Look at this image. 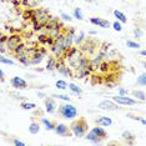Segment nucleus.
<instances>
[{
    "mask_svg": "<svg viewBox=\"0 0 146 146\" xmlns=\"http://www.w3.org/2000/svg\"><path fill=\"white\" fill-rule=\"evenodd\" d=\"M69 127H70L72 135L78 136V137H84L86 135V132L89 131V124L85 117H79L76 120L72 119V122Z\"/></svg>",
    "mask_w": 146,
    "mask_h": 146,
    "instance_id": "1",
    "label": "nucleus"
},
{
    "mask_svg": "<svg viewBox=\"0 0 146 146\" xmlns=\"http://www.w3.org/2000/svg\"><path fill=\"white\" fill-rule=\"evenodd\" d=\"M58 114L61 119H65V120H72V119L78 117L79 111L78 109L75 108L72 104H69V102H62L58 106Z\"/></svg>",
    "mask_w": 146,
    "mask_h": 146,
    "instance_id": "2",
    "label": "nucleus"
},
{
    "mask_svg": "<svg viewBox=\"0 0 146 146\" xmlns=\"http://www.w3.org/2000/svg\"><path fill=\"white\" fill-rule=\"evenodd\" d=\"M84 137L88 139L89 141L94 142V144H101L105 139H108V132H106L104 127L98 125L96 127H92L89 132H86V135Z\"/></svg>",
    "mask_w": 146,
    "mask_h": 146,
    "instance_id": "3",
    "label": "nucleus"
},
{
    "mask_svg": "<svg viewBox=\"0 0 146 146\" xmlns=\"http://www.w3.org/2000/svg\"><path fill=\"white\" fill-rule=\"evenodd\" d=\"M51 51L55 54V56L60 58L64 52V33L59 34L54 39V42L51 44Z\"/></svg>",
    "mask_w": 146,
    "mask_h": 146,
    "instance_id": "4",
    "label": "nucleus"
},
{
    "mask_svg": "<svg viewBox=\"0 0 146 146\" xmlns=\"http://www.w3.org/2000/svg\"><path fill=\"white\" fill-rule=\"evenodd\" d=\"M50 18L51 16L49 15L48 10H45V9H38V10H35V15L33 18V21H38L41 25H45Z\"/></svg>",
    "mask_w": 146,
    "mask_h": 146,
    "instance_id": "5",
    "label": "nucleus"
},
{
    "mask_svg": "<svg viewBox=\"0 0 146 146\" xmlns=\"http://www.w3.org/2000/svg\"><path fill=\"white\" fill-rule=\"evenodd\" d=\"M112 101H115L116 104L119 105H126V106H132V105H136L137 101L132 98H129L127 95H116V96H112Z\"/></svg>",
    "mask_w": 146,
    "mask_h": 146,
    "instance_id": "6",
    "label": "nucleus"
},
{
    "mask_svg": "<svg viewBox=\"0 0 146 146\" xmlns=\"http://www.w3.org/2000/svg\"><path fill=\"white\" fill-rule=\"evenodd\" d=\"M74 35H75V30L74 28H70L68 30H65L64 33V50H68L69 48H71L74 44Z\"/></svg>",
    "mask_w": 146,
    "mask_h": 146,
    "instance_id": "7",
    "label": "nucleus"
},
{
    "mask_svg": "<svg viewBox=\"0 0 146 146\" xmlns=\"http://www.w3.org/2000/svg\"><path fill=\"white\" fill-rule=\"evenodd\" d=\"M54 131L59 136H62V137H71L72 136V132L70 130V127L65 124H56L55 127H54Z\"/></svg>",
    "mask_w": 146,
    "mask_h": 146,
    "instance_id": "8",
    "label": "nucleus"
},
{
    "mask_svg": "<svg viewBox=\"0 0 146 146\" xmlns=\"http://www.w3.org/2000/svg\"><path fill=\"white\" fill-rule=\"evenodd\" d=\"M21 44V36L20 35H11L8 38V40L5 42V46L8 48V50L10 51H14V49L16 48L18 45Z\"/></svg>",
    "mask_w": 146,
    "mask_h": 146,
    "instance_id": "9",
    "label": "nucleus"
},
{
    "mask_svg": "<svg viewBox=\"0 0 146 146\" xmlns=\"http://www.w3.org/2000/svg\"><path fill=\"white\" fill-rule=\"evenodd\" d=\"M98 108L101 109V110H105V111H116L120 109L119 108V104H116V102L112 100H104V101L99 102Z\"/></svg>",
    "mask_w": 146,
    "mask_h": 146,
    "instance_id": "10",
    "label": "nucleus"
},
{
    "mask_svg": "<svg viewBox=\"0 0 146 146\" xmlns=\"http://www.w3.org/2000/svg\"><path fill=\"white\" fill-rule=\"evenodd\" d=\"M10 84L13 88L18 89V90H25V89H28V82L23 78H20V76H14V78H11Z\"/></svg>",
    "mask_w": 146,
    "mask_h": 146,
    "instance_id": "11",
    "label": "nucleus"
},
{
    "mask_svg": "<svg viewBox=\"0 0 146 146\" xmlns=\"http://www.w3.org/2000/svg\"><path fill=\"white\" fill-rule=\"evenodd\" d=\"M44 105H45V111L48 112V114H55L56 112L58 105H56V102H55V100L52 98H48V96H45Z\"/></svg>",
    "mask_w": 146,
    "mask_h": 146,
    "instance_id": "12",
    "label": "nucleus"
},
{
    "mask_svg": "<svg viewBox=\"0 0 146 146\" xmlns=\"http://www.w3.org/2000/svg\"><path fill=\"white\" fill-rule=\"evenodd\" d=\"M90 23L91 24H94L96 26H100V28L102 29H109L111 26L110 21L106 20V19H102V18H96V16H94V18H90Z\"/></svg>",
    "mask_w": 146,
    "mask_h": 146,
    "instance_id": "13",
    "label": "nucleus"
},
{
    "mask_svg": "<svg viewBox=\"0 0 146 146\" xmlns=\"http://www.w3.org/2000/svg\"><path fill=\"white\" fill-rule=\"evenodd\" d=\"M44 58V51H39V50H34V52L30 56V65H38L42 61Z\"/></svg>",
    "mask_w": 146,
    "mask_h": 146,
    "instance_id": "14",
    "label": "nucleus"
},
{
    "mask_svg": "<svg viewBox=\"0 0 146 146\" xmlns=\"http://www.w3.org/2000/svg\"><path fill=\"white\" fill-rule=\"evenodd\" d=\"M95 122L96 125H100L102 127H108V126H110L112 124V120L110 117H108V116H98Z\"/></svg>",
    "mask_w": 146,
    "mask_h": 146,
    "instance_id": "15",
    "label": "nucleus"
},
{
    "mask_svg": "<svg viewBox=\"0 0 146 146\" xmlns=\"http://www.w3.org/2000/svg\"><path fill=\"white\" fill-rule=\"evenodd\" d=\"M121 137L124 139V141L127 145H132L135 142L136 136L132 134V132H130V131H124V132H122V135H121Z\"/></svg>",
    "mask_w": 146,
    "mask_h": 146,
    "instance_id": "16",
    "label": "nucleus"
},
{
    "mask_svg": "<svg viewBox=\"0 0 146 146\" xmlns=\"http://www.w3.org/2000/svg\"><path fill=\"white\" fill-rule=\"evenodd\" d=\"M41 124L45 126L46 130L51 131V130H54L56 122H55V121H52V120H49V119H46V117H41Z\"/></svg>",
    "mask_w": 146,
    "mask_h": 146,
    "instance_id": "17",
    "label": "nucleus"
},
{
    "mask_svg": "<svg viewBox=\"0 0 146 146\" xmlns=\"http://www.w3.org/2000/svg\"><path fill=\"white\" fill-rule=\"evenodd\" d=\"M68 89L72 92V94H75V95H78V96L82 95V89L80 88V86H78L76 84H74V82H70V84H68Z\"/></svg>",
    "mask_w": 146,
    "mask_h": 146,
    "instance_id": "18",
    "label": "nucleus"
},
{
    "mask_svg": "<svg viewBox=\"0 0 146 146\" xmlns=\"http://www.w3.org/2000/svg\"><path fill=\"white\" fill-rule=\"evenodd\" d=\"M28 130H29V132H30V134H33V135L38 134V132L40 131V124H39L38 121H33L31 124L29 125Z\"/></svg>",
    "mask_w": 146,
    "mask_h": 146,
    "instance_id": "19",
    "label": "nucleus"
},
{
    "mask_svg": "<svg viewBox=\"0 0 146 146\" xmlns=\"http://www.w3.org/2000/svg\"><path fill=\"white\" fill-rule=\"evenodd\" d=\"M114 16L117 19V21L121 23V24H126V23H127V18L125 16L124 13H121L119 10H114Z\"/></svg>",
    "mask_w": 146,
    "mask_h": 146,
    "instance_id": "20",
    "label": "nucleus"
},
{
    "mask_svg": "<svg viewBox=\"0 0 146 146\" xmlns=\"http://www.w3.org/2000/svg\"><path fill=\"white\" fill-rule=\"evenodd\" d=\"M56 66V58L55 56H50L48 60V64H46V70L48 71H52Z\"/></svg>",
    "mask_w": 146,
    "mask_h": 146,
    "instance_id": "21",
    "label": "nucleus"
},
{
    "mask_svg": "<svg viewBox=\"0 0 146 146\" xmlns=\"http://www.w3.org/2000/svg\"><path fill=\"white\" fill-rule=\"evenodd\" d=\"M61 28H62V26H56V28H52V29H50V30H48V35L50 36V38L55 39V38H56V36H58L59 34H61V33H60Z\"/></svg>",
    "mask_w": 146,
    "mask_h": 146,
    "instance_id": "22",
    "label": "nucleus"
},
{
    "mask_svg": "<svg viewBox=\"0 0 146 146\" xmlns=\"http://www.w3.org/2000/svg\"><path fill=\"white\" fill-rule=\"evenodd\" d=\"M26 52H28V48H25V45L23 42L14 49V54L16 55H23V54H26Z\"/></svg>",
    "mask_w": 146,
    "mask_h": 146,
    "instance_id": "23",
    "label": "nucleus"
},
{
    "mask_svg": "<svg viewBox=\"0 0 146 146\" xmlns=\"http://www.w3.org/2000/svg\"><path fill=\"white\" fill-rule=\"evenodd\" d=\"M35 15V10L31 8H28V10L24 11V14H23V18L25 19V20H28V19H33Z\"/></svg>",
    "mask_w": 146,
    "mask_h": 146,
    "instance_id": "24",
    "label": "nucleus"
},
{
    "mask_svg": "<svg viewBox=\"0 0 146 146\" xmlns=\"http://www.w3.org/2000/svg\"><path fill=\"white\" fill-rule=\"evenodd\" d=\"M131 94H132L134 98L139 99V100H141V101H145V92L142 90H134Z\"/></svg>",
    "mask_w": 146,
    "mask_h": 146,
    "instance_id": "25",
    "label": "nucleus"
},
{
    "mask_svg": "<svg viewBox=\"0 0 146 146\" xmlns=\"http://www.w3.org/2000/svg\"><path fill=\"white\" fill-rule=\"evenodd\" d=\"M84 40H85V33H84V31H80V33H79V36H78V35H74V41H75L78 45H80Z\"/></svg>",
    "mask_w": 146,
    "mask_h": 146,
    "instance_id": "26",
    "label": "nucleus"
},
{
    "mask_svg": "<svg viewBox=\"0 0 146 146\" xmlns=\"http://www.w3.org/2000/svg\"><path fill=\"white\" fill-rule=\"evenodd\" d=\"M18 60L20 61L24 66H29V65H30V60H29L28 56H26L25 54H23V55H18Z\"/></svg>",
    "mask_w": 146,
    "mask_h": 146,
    "instance_id": "27",
    "label": "nucleus"
},
{
    "mask_svg": "<svg viewBox=\"0 0 146 146\" xmlns=\"http://www.w3.org/2000/svg\"><path fill=\"white\" fill-rule=\"evenodd\" d=\"M20 108L23 109V110H33V109L36 108V105L33 104V102H21Z\"/></svg>",
    "mask_w": 146,
    "mask_h": 146,
    "instance_id": "28",
    "label": "nucleus"
},
{
    "mask_svg": "<svg viewBox=\"0 0 146 146\" xmlns=\"http://www.w3.org/2000/svg\"><path fill=\"white\" fill-rule=\"evenodd\" d=\"M55 86L58 89H60V90H66L68 89V82L65 80H58L55 82Z\"/></svg>",
    "mask_w": 146,
    "mask_h": 146,
    "instance_id": "29",
    "label": "nucleus"
},
{
    "mask_svg": "<svg viewBox=\"0 0 146 146\" xmlns=\"http://www.w3.org/2000/svg\"><path fill=\"white\" fill-rule=\"evenodd\" d=\"M74 18H76L78 20H84V16H82V13H81V9L80 8H75L74 9Z\"/></svg>",
    "mask_w": 146,
    "mask_h": 146,
    "instance_id": "30",
    "label": "nucleus"
},
{
    "mask_svg": "<svg viewBox=\"0 0 146 146\" xmlns=\"http://www.w3.org/2000/svg\"><path fill=\"white\" fill-rule=\"evenodd\" d=\"M0 62L1 64H5V65H14L15 62L10 60V59H8V58H5V56H3L1 54H0Z\"/></svg>",
    "mask_w": 146,
    "mask_h": 146,
    "instance_id": "31",
    "label": "nucleus"
},
{
    "mask_svg": "<svg viewBox=\"0 0 146 146\" xmlns=\"http://www.w3.org/2000/svg\"><path fill=\"white\" fill-rule=\"evenodd\" d=\"M52 98H56V99H61V100H65V101H68V102H70L71 101V99L69 98L68 95H61V94H54V95H51Z\"/></svg>",
    "mask_w": 146,
    "mask_h": 146,
    "instance_id": "32",
    "label": "nucleus"
},
{
    "mask_svg": "<svg viewBox=\"0 0 146 146\" xmlns=\"http://www.w3.org/2000/svg\"><path fill=\"white\" fill-rule=\"evenodd\" d=\"M126 45H127L129 48H131V49H139L140 48V44H139V42H135L132 40H127L126 41Z\"/></svg>",
    "mask_w": 146,
    "mask_h": 146,
    "instance_id": "33",
    "label": "nucleus"
},
{
    "mask_svg": "<svg viewBox=\"0 0 146 146\" xmlns=\"http://www.w3.org/2000/svg\"><path fill=\"white\" fill-rule=\"evenodd\" d=\"M112 28H114V30H116V31H119L120 33L121 30H122V26H121V23L120 21H117L116 20L114 24H112Z\"/></svg>",
    "mask_w": 146,
    "mask_h": 146,
    "instance_id": "34",
    "label": "nucleus"
},
{
    "mask_svg": "<svg viewBox=\"0 0 146 146\" xmlns=\"http://www.w3.org/2000/svg\"><path fill=\"white\" fill-rule=\"evenodd\" d=\"M134 35H135V38H141V36H142V30H141V29L140 28H135L134 29Z\"/></svg>",
    "mask_w": 146,
    "mask_h": 146,
    "instance_id": "35",
    "label": "nucleus"
},
{
    "mask_svg": "<svg viewBox=\"0 0 146 146\" xmlns=\"http://www.w3.org/2000/svg\"><path fill=\"white\" fill-rule=\"evenodd\" d=\"M137 85H140V86H145V74L142 72V74L140 75V78H139V80H137Z\"/></svg>",
    "mask_w": 146,
    "mask_h": 146,
    "instance_id": "36",
    "label": "nucleus"
},
{
    "mask_svg": "<svg viewBox=\"0 0 146 146\" xmlns=\"http://www.w3.org/2000/svg\"><path fill=\"white\" fill-rule=\"evenodd\" d=\"M61 18L66 21H72V18L69 14H66V13H61Z\"/></svg>",
    "mask_w": 146,
    "mask_h": 146,
    "instance_id": "37",
    "label": "nucleus"
},
{
    "mask_svg": "<svg viewBox=\"0 0 146 146\" xmlns=\"http://www.w3.org/2000/svg\"><path fill=\"white\" fill-rule=\"evenodd\" d=\"M13 144H14V145H19V146H25V142L19 141V140H16V139H14V140H13Z\"/></svg>",
    "mask_w": 146,
    "mask_h": 146,
    "instance_id": "38",
    "label": "nucleus"
},
{
    "mask_svg": "<svg viewBox=\"0 0 146 146\" xmlns=\"http://www.w3.org/2000/svg\"><path fill=\"white\" fill-rule=\"evenodd\" d=\"M5 81V74H4V71L0 69V82H4Z\"/></svg>",
    "mask_w": 146,
    "mask_h": 146,
    "instance_id": "39",
    "label": "nucleus"
},
{
    "mask_svg": "<svg viewBox=\"0 0 146 146\" xmlns=\"http://www.w3.org/2000/svg\"><path fill=\"white\" fill-rule=\"evenodd\" d=\"M129 94V91L127 90H125V89H120V90H119V95H127Z\"/></svg>",
    "mask_w": 146,
    "mask_h": 146,
    "instance_id": "40",
    "label": "nucleus"
},
{
    "mask_svg": "<svg viewBox=\"0 0 146 146\" xmlns=\"http://www.w3.org/2000/svg\"><path fill=\"white\" fill-rule=\"evenodd\" d=\"M145 54H146L145 50H141V51H140V55H141V56H145Z\"/></svg>",
    "mask_w": 146,
    "mask_h": 146,
    "instance_id": "41",
    "label": "nucleus"
},
{
    "mask_svg": "<svg viewBox=\"0 0 146 146\" xmlns=\"http://www.w3.org/2000/svg\"><path fill=\"white\" fill-rule=\"evenodd\" d=\"M38 96H41V98H45V95L42 94V92H39V94H38Z\"/></svg>",
    "mask_w": 146,
    "mask_h": 146,
    "instance_id": "42",
    "label": "nucleus"
}]
</instances>
